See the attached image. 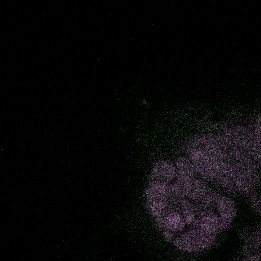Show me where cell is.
Masks as SVG:
<instances>
[{"label": "cell", "instance_id": "obj_5", "mask_svg": "<svg viewBox=\"0 0 261 261\" xmlns=\"http://www.w3.org/2000/svg\"><path fill=\"white\" fill-rule=\"evenodd\" d=\"M209 191L204 180L196 178L187 199L194 203L200 202Z\"/></svg>", "mask_w": 261, "mask_h": 261}, {"label": "cell", "instance_id": "obj_2", "mask_svg": "<svg viewBox=\"0 0 261 261\" xmlns=\"http://www.w3.org/2000/svg\"><path fill=\"white\" fill-rule=\"evenodd\" d=\"M216 206L220 214L223 231L232 225L236 217L237 207L234 201L225 196H219L216 201Z\"/></svg>", "mask_w": 261, "mask_h": 261}, {"label": "cell", "instance_id": "obj_7", "mask_svg": "<svg viewBox=\"0 0 261 261\" xmlns=\"http://www.w3.org/2000/svg\"><path fill=\"white\" fill-rule=\"evenodd\" d=\"M175 166L180 170H192V166L193 163L189 157L180 156L177 157L175 160Z\"/></svg>", "mask_w": 261, "mask_h": 261}, {"label": "cell", "instance_id": "obj_1", "mask_svg": "<svg viewBox=\"0 0 261 261\" xmlns=\"http://www.w3.org/2000/svg\"><path fill=\"white\" fill-rule=\"evenodd\" d=\"M177 173L174 163L170 160H159L152 165L148 178L149 181L161 180L170 183L175 179Z\"/></svg>", "mask_w": 261, "mask_h": 261}, {"label": "cell", "instance_id": "obj_9", "mask_svg": "<svg viewBox=\"0 0 261 261\" xmlns=\"http://www.w3.org/2000/svg\"><path fill=\"white\" fill-rule=\"evenodd\" d=\"M241 261H261V254L259 252L250 254Z\"/></svg>", "mask_w": 261, "mask_h": 261}, {"label": "cell", "instance_id": "obj_6", "mask_svg": "<svg viewBox=\"0 0 261 261\" xmlns=\"http://www.w3.org/2000/svg\"><path fill=\"white\" fill-rule=\"evenodd\" d=\"M189 158L194 164L202 163L208 155L206 152L201 147H195L189 152Z\"/></svg>", "mask_w": 261, "mask_h": 261}, {"label": "cell", "instance_id": "obj_4", "mask_svg": "<svg viewBox=\"0 0 261 261\" xmlns=\"http://www.w3.org/2000/svg\"><path fill=\"white\" fill-rule=\"evenodd\" d=\"M168 198L149 199L146 201L149 214L154 219L165 216L170 211L171 204Z\"/></svg>", "mask_w": 261, "mask_h": 261}, {"label": "cell", "instance_id": "obj_3", "mask_svg": "<svg viewBox=\"0 0 261 261\" xmlns=\"http://www.w3.org/2000/svg\"><path fill=\"white\" fill-rule=\"evenodd\" d=\"M144 192L149 199H169L170 184L161 180H151L148 182Z\"/></svg>", "mask_w": 261, "mask_h": 261}, {"label": "cell", "instance_id": "obj_8", "mask_svg": "<svg viewBox=\"0 0 261 261\" xmlns=\"http://www.w3.org/2000/svg\"><path fill=\"white\" fill-rule=\"evenodd\" d=\"M250 245L254 249L261 248V227L257 228L250 237Z\"/></svg>", "mask_w": 261, "mask_h": 261}]
</instances>
